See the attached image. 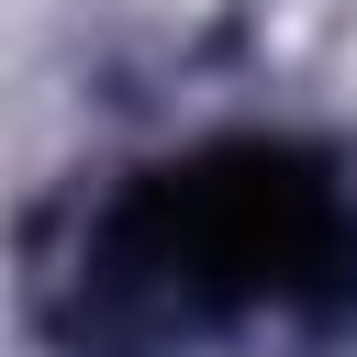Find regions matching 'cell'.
<instances>
[{
	"mask_svg": "<svg viewBox=\"0 0 357 357\" xmlns=\"http://www.w3.org/2000/svg\"><path fill=\"white\" fill-rule=\"evenodd\" d=\"M33 312L78 357H178L223 335H312L357 312V190L346 167L234 134L190 145L78 212L33 257Z\"/></svg>",
	"mask_w": 357,
	"mask_h": 357,
	"instance_id": "1",
	"label": "cell"
}]
</instances>
